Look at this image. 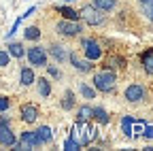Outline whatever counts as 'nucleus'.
I'll return each mask as SVG.
<instances>
[{"mask_svg": "<svg viewBox=\"0 0 153 151\" xmlns=\"http://www.w3.org/2000/svg\"><path fill=\"white\" fill-rule=\"evenodd\" d=\"M62 109H64V111H70V109H74V94H72L70 89L64 94V98H62Z\"/></svg>", "mask_w": 153, "mask_h": 151, "instance_id": "393cba45", "label": "nucleus"}, {"mask_svg": "<svg viewBox=\"0 0 153 151\" xmlns=\"http://www.w3.org/2000/svg\"><path fill=\"white\" fill-rule=\"evenodd\" d=\"M68 2H74V0H68Z\"/></svg>", "mask_w": 153, "mask_h": 151, "instance_id": "2f4dec72", "label": "nucleus"}, {"mask_svg": "<svg viewBox=\"0 0 153 151\" xmlns=\"http://www.w3.org/2000/svg\"><path fill=\"white\" fill-rule=\"evenodd\" d=\"M143 128H145V132H143V136H145V138H153V126H147V123H145Z\"/></svg>", "mask_w": 153, "mask_h": 151, "instance_id": "7c9ffc66", "label": "nucleus"}, {"mask_svg": "<svg viewBox=\"0 0 153 151\" xmlns=\"http://www.w3.org/2000/svg\"><path fill=\"white\" fill-rule=\"evenodd\" d=\"M55 30L60 32V34H64V36H79L81 30H83V26L76 22V19L74 22L72 19H62V22H57Z\"/></svg>", "mask_w": 153, "mask_h": 151, "instance_id": "0eeeda50", "label": "nucleus"}, {"mask_svg": "<svg viewBox=\"0 0 153 151\" xmlns=\"http://www.w3.org/2000/svg\"><path fill=\"white\" fill-rule=\"evenodd\" d=\"M13 147H17V149H36V147H41V143H38L34 130H32V132H22L19 143H15Z\"/></svg>", "mask_w": 153, "mask_h": 151, "instance_id": "1a4fd4ad", "label": "nucleus"}, {"mask_svg": "<svg viewBox=\"0 0 153 151\" xmlns=\"http://www.w3.org/2000/svg\"><path fill=\"white\" fill-rule=\"evenodd\" d=\"M34 134H36V138H38V143H41V145H47V143H51V138H53V132H51L49 126L36 128V130H34Z\"/></svg>", "mask_w": 153, "mask_h": 151, "instance_id": "ddd939ff", "label": "nucleus"}, {"mask_svg": "<svg viewBox=\"0 0 153 151\" xmlns=\"http://www.w3.org/2000/svg\"><path fill=\"white\" fill-rule=\"evenodd\" d=\"M79 91H81V96L87 98V100H94L96 98V87H89L87 83H81L79 85Z\"/></svg>", "mask_w": 153, "mask_h": 151, "instance_id": "b1692460", "label": "nucleus"}, {"mask_svg": "<svg viewBox=\"0 0 153 151\" xmlns=\"http://www.w3.org/2000/svg\"><path fill=\"white\" fill-rule=\"evenodd\" d=\"M94 2V7H98L100 11H113L115 9V4H117V0H91Z\"/></svg>", "mask_w": 153, "mask_h": 151, "instance_id": "412c9836", "label": "nucleus"}, {"mask_svg": "<svg viewBox=\"0 0 153 151\" xmlns=\"http://www.w3.org/2000/svg\"><path fill=\"white\" fill-rule=\"evenodd\" d=\"M79 17L85 22V24H89V26H100V24H104V11H100L98 7H94V4H87V7H83L81 11H79Z\"/></svg>", "mask_w": 153, "mask_h": 151, "instance_id": "7ed1b4c3", "label": "nucleus"}, {"mask_svg": "<svg viewBox=\"0 0 153 151\" xmlns=\"http://www.w3.org/2000/svg\"><path fill=\"white\" fill-rule=\"evenodd\" d=\"M132 126H134V117L123 115V117H121V130H123V136H126V138H132V136H134Z\"/></svg>", "mask_w": 153, "mask_h": 151, "instance_id": "dca6fc26", "label": "nucleus"}, {"mask_svg": "<svg viewBox=\"0 0 153 151\" xmlns=\"http://www.w3.org/2000/svg\"><path fill=\"white\" fill-rule=\"evenodd\" d=\"M68 60H70V64L79 70V72H91V64H89V60L85 58V60H81L76 53H70L68 55Z\"/></svg>", "mask_w": 153, "mask_h": 151, "instance_id": "9b49d317", "label": "nucleus"}, {"mask_svg": "<svg viewBox=\"0 0 153 151\" xmlns=\"http://www.w3.org/2000/svg\"><path fill=\"white\" fill-rule=\"evenodd\" d=\"M17 143V138H15V134H13V130H11V126H9V117H0V145L2 147H13Z\"/></svg>", "mask_w": 153, "mask_h": 151, "instance_id": "423d86ee", "label": "nucleus"}, {"mask_svg": "<svg viewBox=\"0 0 153 151\" xmlns=\"http://www.w3.org/2000/svg\"><path fill=\"white\" fill-rule=\"evenodd\" d=\"M140 62H143L145 72H147V74H153V49H149V51H145V53H143Z\"/></svg>", "mask_w": 153, "mask_h": 151, "instance_id": "f3484780", "label": "nucleus"}, {"mask_svg": "<svg viewBox=\"0 0 153 151\" xmlns=\"http://www.w3.org/2000/svg\"><path fill=\"white\" fill-rule=\"evenodd\" d=\"M9 106H11L9 98H4V96H0V113H4V111H9Z\"/></svg>", "mask_w": 153, "mask_h": 151, "instance_id": "c756f323", "label": "nucleus"}, {"mask_svg": "<svg viewBox=\"0 0 153 151\" xmlns=\"http://www.w3.org/2000/svg\"><path fill=\"white\" fill-rule=\"evenodd\" d=\"M79 147H81V145H79V143H76V141H74L72 136L64 141V149H66V151H76V149H79Z\"/></svg>", "mask_w": 153, "mask_h": 151, "instance_id": "bb28decb", "label": "nucleus"}, {"mask_svg": "<svg viewBox=\"0 0 153 151\" xmlns=\"http://www.w3.org/2000/svg\"><path fill=\"white\" fill-rule=\"evenodd\" d=\"M47 72L51 74L53 79H62V70H60V68H55V66H51V64H47Z\"/></svg>", "mask_w": 153, "mask_h": 151, "instance_id": "cd10ccee", "label": "nucleus"}, {"mask_svg": "<svg viewBox=\"0 0 153 151\" xmlns=\"http://www.w3.org/2000/svg\"><path fill=\"white\" fill-rule=\"evenodd\" d=\"M72 138L79 145H89L98 138V126H91L87 121H76L72 128Z\"/></svg>", "mask_w": 153, "mask_h": 151, "instance_id": "f257e3e1", "label": "nucleus"}, {"mask_svg": "<svg viewBox=\"0 0 153 151\" xmlns=\"http://www.w3.org/2000/svg\"><path fill=\"white\" fill-rule=\"evenodd\" d=\"M9 62H11V55H9V51H0V68L9 66Z\"/></svg>", "mask_w": 153, "mask_h": 151, "instance_id": "c85d7f7f", "label": "nucleus"}, {"mask_svg": "<svg viewBox=\"0 0 153 151\" xmlns=\"http://www.w3.org/2000/svg\"><path fill=\"white\" fill-rule=\"evenodd\" d=\"M57 13H62L64 15V19H79V11H74L70 7H57Z\"/></svg>", "mask_w": 153, "mask_h": 151, "instance_id": "5701e85b", "label": "nucleus"}, {"mask_svg": "<svg viewBox=\"0 0 153 151\" xmlns=\"http://www.w3.org/2000/svg\"><path fill=\"white\" fill-rule=\"evenodd\" d=\"M91 119V106L89 104H83L79 109V121H89Z\"/></svg>", "mask_w": 153, "mask_h": 151, "instance_id": "a878e982", "label": "nucleus"}, {"mask_svg": "<svg viewBox=\"0 0 153 151\" xmlns=\"http://www.w3.org/2000/svg\"><path fill=\"white\" fill-rule=\"evenodd\" d=\"M24 39L26 41H38V39H41V30H38L36 26H28L24 30Z\"/></svg>", "mask_w": 153, "mask_h": 151, "instance_id": "4be33fe9", "label": "nucleus"}, {"mask_svg": "<svg viewBox=\"0 0 153 151\" xmlns=\"http://www.w3.org/2000/svg\"><path fill=\"white\" fill-rule=\"evenodd\" d=\"M138 4H140V13L149 22H153V0H138Z\"/></svg>", "mask_w": 153, "mask_h": 151, "instance_id": "a211bd4d", "label": "nucleus"}, {"mask_svg": "<svg viewBox=\"0 0 153 151\" xmlns=\"http://www.w3.org/2000/svg\"><path fill=\"white\" fill-rule=\"evenodd\" d=\"M83 53H85V58L89 62H96V60H100V55H102V49L98 45V41H94V39H83Z\"/></svg>", "mask_w": 153, "mask_h": 151, "instance_id": "6e6552de", "label": "nucleus"}, {"mask_svg": "<svg viewBox=\"0 0 153 151\" xmlns=\"http://www.w3.org/2000/svg\"><path fill=\"white\" fill-rule=\"evenodd\" d=\"M91 119H96V121H98V123H108L111 121V115H108V113L102 109V106H91Z\"/></svg>", "mask_w": 153, "mask_h": 151, "instance_id": "4468645a", "label": "nucleus"}, {"mask_svg": "<svg viewBox=\"0 0 153 151\" xmlns=\"http://www.w3.org/2000/svg\"><path fill=\"white\" fill-rule=\"evenodd\" d=\"M26 55H28V62H30L32 66H36V68L47 66V60H49L47 49H43V47H30V49L26 51Z\"/></svg>", "mask_w": 153, "mask_h": 151, "instance_id": "39448f33", "label": "nucleus"}, {"mask_svg": "<svg viewBox=\"0 0 153 151\" xmlns=\"http://www.w3.org/2000/svg\"><path fill=\"white\" fill-rule=\"evenodd\" d=\"M38 119V109L34 104H24L22 106V121L24 123H36Z\"/></svg>", "mask_w": 153, "mask_h": 151, "instance_id": "9d476101", "label": "nucleus"}, {"mask_svg": "<svg viewBox=\"0 0 153 151\" xmlns=\"http://www.w3.org/2000/svg\"><path fill=\"white\" fill-rule=\"evenodd\" d=\"M47 55H51V58H53V60H57V62H64V60L68 58V55H66V49H64V45H57V43L49 45Z\"/></svg>", "mask_w": 153, "mask_h": 151, "instance_id": "f8f14e48", "label": "nucleus"}, {"mask_svg": "<svg viewBox=\"0 0 153 151\" xmlns=\"http://www.w3.org/2000/svg\"><path fill=\"white\" fill-rule=\"evenodd\" d=\"M19 77H22V85L24 87H28V85H32L36 81V74H34L32 68H22V74H19Z\"/></svg>", "mask_w": 153, "mask_h": 151, "instance_id": "6ab92c4d", "label": "nucleus"}, {"mask_svg": "<svg viewBox=\"0 0 153 151\" xmlns=\"http://www.w3.org/2000/svg\"><path fill=\"white\" fill-rule=\"evenodd\" d=\"M36 83H38V96H41V98H49L51 96V83H49V79L41 77V79H36Z\"/></svg>", "mask_w": 153, "mask_h": 151, "instance_id": "2eb2a0df", "label": "nucleus"}, {"mask_svg": "<svg viewBox=\"0 0 153 151\" xmlns=\"http://www.w3.org/2000/svg\"><path fill=\"white\" fill-rule=\"evenodd\" d=\"M115 85H117V77H115V72H113V70L104 68V70H100V72H96V74H94V87L98 89V91L108 94V91L115 89Z\"/></svg>", "mask_w": 153, "mask_h": 151, "instance_id": "f03ea898", "label": "nucleus"}, {"mask_svg": "<svg viewBox=\"0 0 153 151\" xmlns=\"http://www.w3.org/2000/svg\"><path fill=\"white\" fill-rule=\"evenodd\" d=\"M123 98H126L128 102H132V104L143 102V100L147 98V87H145V85H140V83H132V85H128V87H126Z\"/></svg>", "mask_w": 153, "mask_h": 151, "instance_id": "20e7f679", "label": "nucleus"}, {"mask_svg": "<svg viewBox=\"0 0 153 151\" xmlns=\"http://www.w3.org/2000/svg\"><path fill=\"white\" fill-rule=\"evenodd\" d=\"M7 51H9L11 58H17V60H19V58H24V53H26L22 43H9V49H7Z\"/></svg>", "mask_w": 153, "mask_h": 151, "instance_id": "aec40b11", "label": "nucleus"}]
</instances>
